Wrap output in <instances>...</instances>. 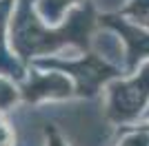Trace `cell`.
<instances>
[{"mask_svg":"<svg viewBox=\"0 0 149 146\" xmlns=\"http://www.w3.org/2000/svg\"><path fill=\"white\" fill-rule=\"evenodd\" d=\"M13 142V135H11V128L7 122L0 120V146H11Z\"/></svg>","mask_w":149,"mask_h":146,"instance_id":"1","label":"cell"}]
</instances>
